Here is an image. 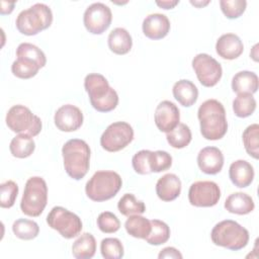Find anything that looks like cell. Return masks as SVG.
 <instances>
[{
  "label": "cell",
  "mask_w": 259,
  "mask_h": 259,
  "mask_svg": "<svg viewBox=\"0 0 259 259\" xmlns=\"http://www.w3.org/2000/svg\"><path fill=\"white\" fill-rule=\"evenodd\" d=\"M107 44L112 53L116 55H125L132 49L133 39L126 29L116 27L110 31L107 38Z\"/></svg>",
  "instance_id": "obj_23"
},
{
  "label": "cell",
  "mask_w": 259,
  "mask_h": 259,
  "mask_svg": "<svg viewBox=\"0 0 259 259\" xmlns=\"http://www.w3.org/2000/svg\"><path fill=\"white\" fill-rule=\"evenodd\" d=\"M48 202V186L44 178L30 177L24 186L20 201L21 211L28 217H38L42 213Z\"/></svg>",
  "instance_id": "obj_7"
},
{
  "label": "cell",
  "mask_w": 259,
  "mask_h": 259,
  "mask_svg": "<svg viewBox=\"0 0 259 259\" xmlns=\"http://www.w3.org/2000/svg\"><path fill=\"white\" fill-rule=\"evenodd\" d=\"M144 34L150 39H161L165 37L170 30V21L168 17L161 13L148 15L142 24Z\"/></svg>",
  "instance_id": "obj_17"
},
{
  "label": "cell",
  "mask_w": 259,
  "mask_h": 259,
  "mask_svg": "<svg viewBox=\"0 0 259 259\" xmlns=\"http://www.w3.org/2000/svg\"><path fill=\"white\" fill-rule=\"evenodd\" d=\"M220 6L229 19H235L245 12L247 2L245 0H221Z\"/></svg>",
  "instance_id": "obj_40"
},
{
  "label": "cell",
  "mask_w": 259,
  "mask_h": 259,
  "mask_svg": "<svg viewBox=\"0 0 259 259\" xmlns=\"http://www.w3.org/2000/svg\"><path fill=\"white\" fill-rule=\"evenodd\" d=\"M98 229L105 234H112L119 230L120 222L117 217L110 211H103L97 218Z\"/></svg>",
  "instance_id": "obj_39"
},
{
  "label": "cell",
  "mask_w": 259,
  "mask_h": 259,
  "mask_svg": "<svg viewBox=\"0 0 259 259\" xmlns=\"http://www.w3.org/2000/svg\"><path fill=\"white\" fill-rule=\"evenodd\" d=\"M151 232L149 236L145 239L150 245H162L166 243L170 238V228L168 225L160 220L151 221Z\"/></svg>",
  "instance_id": "obj_34"
},
{
  "label": "cell",
  "mask_w": 259,
  "mask_h": 259,
  "mask_svg": "<svg viewBox=\"0 0 259 259\" xmlns=\"http://www.w3.org/2000/svg\"><path fill=\"white\" fill-rule=\"evenodd\" d=\"M0 191V206L2 208H10L11 206H13L18 194L17 184L12 180H7L1 183Z\"/></svg>",
  "instance_id": "obj_38"
},
{
  "label": "cell",
  "mask_w": 259,
  "mask_h": 259,
  "mask_svg": "<svg viewBox=\"0 0 259 259\" xmlns=\"http://www.w3.org/2000/svg\"><path fill=\"white\" fill-rule=\"evenodd\" d=\"M166 139L172 148L183 149L191 142L192 135L188 125L185 123H179L174 130L167 133Z\"/></svg>",
  "instance_id": "obj_29"
},
{
  "label": "cell",
  "mask_w": 259,
  "mask_h": 259,
  "mask_svg": "<svg viewBox=\"0 0 259 259\" xmlns=\"http://www.w3.org/2000/svg\"><path fill=\"white\" fill-rule=\"evenodd\" d=\"M232 89L237 94H253L258 89V76L254 72L240 71L232 79Z\"/></svg>",
  "instance_id": "obj_24"
},
{
  "label": "cell",
  "mask_w": 259,
  "mask_h": 259,
  "mask_svg": "<svg viewBox=\"0 0 259 259\" xmlns=\"http://www.w3.org/2000/svg\"><path fill=\"white\" fill-rule=\"evenodd\" d=\"M180 120V111L178 107L169 100L161 101L155 110V123L163 133H170L174 130Z\"/></svg>",
  "instance_id": "obj_15"
},
{
  "label": "cell",
  "mask_w": 259,
  "mask_h": 259,
  "mask_svg": "<svg viewBox=\"0 0 259 259\" xmlns=\"http://www.w3.org/2000/svg\"><path fill=\"white\" fill-rule=\"evenodd\" d=\"M124 228L127 234L134 238L146 239L152 229L151 221L140 214L130 215L124 223Z\"/></svg>",
  "instance_id": "obj_27"
},
{
  "label": "cell",
  "mask_w": 259,
  "mask_h": 259,
  "mask_svg": "<svg viewBox=\"0 0 259 259\" xmlns=\"http://www.w3.org/2000/svg\"><path fill=\"white\" fill-rule=\"evenodd\" d=\"M40 66L31 59L24 57H17V59L11 65L12 74L20 79H29L34 77Z\"/></svg>",
  "instance_id": "obj_28"
},
{
  "label": "cell",
  "mask_w": 259,
  "mask_h": 259,
  "mask_svg": "<svg viewBox=\"0 0 259 259\" xmlns=\"http://www.w3.org/2000/svg\"><path fill=\"white\" fill-rule=\"evenodd\" d=\"M217 54L225 60H235L244 51L241 38L235 33H225L221 35L215 44Z\"/></svg>",
  "instance_id": "obj_18"
},
{
  "label": "cell",
  "mask_w": 259,
  "mask_h": 259,
  "mask_svg": "<svg viewBox=\"0 0 259 259\" xmlns=\"http://www.w3.org/2000/svg\"><path fill=\"white\" fill-rule=\"evenodd\" d=\"M229 177L235 186L245 188L249 186L254 179L253 166L245 160H237L230 166Z\"/></svg>",
  "instance_id": "obj_20"
},
{
  "label": "cell",
  "mask_w": 259,
  "mask_h": 259,
  "mask_svg": "<svg viewBox=\"0 0 259 259\" xmlns=\"http://www.w3.org/2000/svg\"><path fill=\"white\" fill-rule=\"evenodd\" d=\"M255 207V203L250 195L243 192H235L230 194L225 201V208L236 214H248Z\"/></svg>",
  "instance_id": "obj_22"
},
{
  "label": "cell",
  "mask_w": 259,
  "mask_h": 259,
  "mask_svg": "<svg viewBox=\"0 0 259 259\" xmlns=\"http://www.w3.org/2000/svg\"><path fill=\"white\" fill-rule=\"evenodd\" d=\"M179 3V1L178 0H175V1H156V4L159 6V7H161V8H163V9H172V8H174L177 4Z\"/></svg>",
  "instance_id": "obj_44"
},
{
  "label": "cell",
  "mask_w": 259,
  "mask_h": 259,
  "mask_svg": "<svg viewBox=\"0 0 259 259\" xmlns=\"http://www.w3.org/2000/svg\"><path fill=\"white\" fill-rule=\"evenodd\" d=\"M243 144L246 152L254 159L259 158V125L253 123L246 127L243 133Z\"/></svg>",
  "instance_id": "obj_33"
},
{
  "label": "cell",
  "mask_w": 259,
  "mask_h": 259,
  "mask_svg": "<svg viewBox=\"0 0 259 259\" xmlns=\"http://www.w3.org/2000/svg\"><path fill=\"white\" fill-rule=\"evenodd\" d=\"M150 150H141L137 152L133 159H132V165L136 173L141 174V175H146L150 174L151 169H150Z\"/></svg>",
  "instance_id": "obj_41"
},
{
  "label": "cell",
  "mask_w": 259,
  "mask_h": 259,
  "mask_svg": "<svg viewBox=\"0 0 259 259\" xmlns=\"http://www.w3.org/2000/svg\"><path fill=\"white\" fill-rule=\"evenodd\" d=\"M214 245L238 251L245 248L249 242V232L235 221L225 220L218 223L210 233Z\"/></svg>",
  "instance_id": "obj_5"
},
{
  "label": "cell",
  "mask_w": 259,
  "mask_h": 259,
  "mask_svg": "<svg viewBox=\"0 0 259 259\" xmlns=\"http://www.w3.org/2000/svg\"><path fill=\"white\" fill-rule=\"evenodd\" d=\"M117 208L122 215L130 217L133 214H142L146 211L144 201L138 200L132 193L123 194L117 202Z\"/></svg>",
  "instance_id": "obj_30"
},
{
  "label": "cell",
  "mask_w": 259,
  "mask_h": 259,
  "mask_svg": "<svg viewBox=\"0 0 259 259\" xmlns=\"http://www.w3.org/2000/svg\"><path fill=\"white\" fill-rule=\"evenodd\" d=\"M122 186V180L114 171L101 170L95 172L85 186L86 195L93 201L101 202L116 195Z\"/></svg>",
  "instance_id": "obj_4"
},
{
  "label": "cell",
  "mask_w": 259,
  "mask_h": 259,
  "mask_svg": "<svg viewBox=\"0 0 259 259\" xmlns=\"http://www.w3.org/2000/svg\"><path fill=\"white\" fill-rule=\"evenodd\" d=\"M16 57H24L36 62L40 68L46 66L47 58L45 53L36 46L29 42H22L17 47Z\"/></svg>",
  "instance_id": "obj_36"
},
{
  "label": "cell",
  "mask_w": 259,
  "mask_h": 259,
  "mask_svg": "<svg viewBox=\"0 0 259 259\" xmlns=\"http://www.w3.org/2000/svg\"><path fill=\"white\" fill-rule=\"evenodd\" d=\"M90 154V148L83 140L71 139L64 144L62 148L64 168L71 178L80 180L87 174Z\"/></svg>",
  "instance_id": "obj_3"
},
{
  "label": "cell",
  "mask_w": 259,
  "mask_h": 259,
  "mask_svg": "<svg viewBox=\"0 0 259 259\" xmlns=\"http://www.w3.org/2000/svg\"><path fill=\"white\" fill-rule=\"evenodd\" d=\"M158 257L160 259L162 258H175V259H181L182 254L174 247H166L159 253Z\"/></svg>",
  "instance_id": "obj_42"
},
{
  "label": "cell",
  "mask_w": 259,
  "mask_h": 259,
  "mask_svg": "<svg viewBox=\"0 0 259 259\" xmlns=\"http://www.w3.org/2000/svg\"><path fill=\"white\" fill-rule=\"evenodd\" d=\"M13 234L21 240H32L39 233L38 225L31 220L18 219L12 225Z\"/></svg>",
  "instance_id": "obj_31"
},
{
  "label": "cell",
  "mask_w": 259,
  "mask_h": 259,
  "mask_svg": "<svg viewBox=\"0 0 259 259\" xmlns=\"http://www.w3.org/2000/svg\"><path fill=\"white\" fill-rule=\"evenodd\" d=\"M256 109V100L252 94H238L233 101V110L238 117H248Z\"/></svg>",
  "instance_id": "obj_32"
},
{
  "label": "cell",
  "mask_w": 259,
  "mask_h": 259,
  "mask_svg": "<svg viewBox=\"0 0 259 259\" xmlns=\"http://www.w3.org/2000/svg\"><path fill=\"white\" fill-rule=\"evenodd\" d=\"M221 198V189L213 181H196L188 190V200L197 207H210L215 205Z\"/></svg>",
  "instance_id": "obj_12"
},
{
  "label": "cell",
  "mask_w": 259,
  "mask_h": 259,
  "mask_svg": "<svg viewBox=\"0 0 259 259\" xmlns=\"http://www.w3.org/2000/svg\"><path fill=\"white\" fill-rule=\"evenodd\" d=\"M197 165L205 174H218L224 166V155L217 147H205L197 155Z\"/></svg>",
  "instance_id": "obj_16"
},
{
  "label": "cell",
  "mask_w": 259,
  "mask_h": 259,
  "mask_svg": "<svg viewBox=\"0 0 259 259\" xmlns=\"http://www.w3.org/2000/svg\"><path fill=\"white\" fill-rule=\"evenodd\" d=\"M84 88L88 93L92 107L99 112H109L118 104V95L106 78L98 73L88 74L84 79Z\"/></svg>",
  "instance_id": "obj_2"
},
{
  "label": "cell",
  "mask_w": 259,
  "mask_h": 259,
  "mask_svg": "<svg viewBox=\"0 0 259 259\" xmlns=\"http://www.w3.org/2000/svg\"><path fill=\"white\" fill-rule=\"evenodd\" d=\"M190 3L196 7H201L204 5H207L209 3V1H205V2H197V1H190Z\"/></svg>",
  "instance_id": "obj_45"
},
{
  "label": "cell",
  "mask_w": 259,
  "mask_h": 259,
  "mask_svg": "<svg viewBox=\"0 0 259 259\" xmlns=\"http://www.w3.org/2000/svg\"><path fill=\"white\" fill-rule=\"evenodd\" d=\"M100 252L105 259H119L123 257L124 250L117 238H105L100 243Z\"/></svg>",
  "instance_id": "obj_35"
},
{
  "label": "cell",
  "mask_w": 259,
  "mask_h": 259,
  "mask_svg": "<svg viewBox=\"0 0 259 259\" xmlns=\"http://www.w3.org/2000/svg\"><path fill=\"white\" fill-rule=\"evenodd\" d=\"M1 14L5 15V14H9L12 12L15 2H6V1H1Z\"/></svg>",
  "instance_id": "obj_43"
},
{
  "label": "cell",
  "mask_w": 259,
  "mask_h": 259,
  "mask_svg": "<svg viewBox=\"0 0 259 259\" xmlns=\"http://www.w3.org/2000/svg\"><path fill=\"white\" fill-rule=\"evenodd\" d=\"M149 164L152 173H159L168 170L172 166V157L166 151H151Z\"/></svg>",
  "instance_id": "obj_37"
},
{
  "label": "cell",
  "mask_w": 259,
  "mask_h": 259,
  "mask_svg": "<svg viewBox=\"0 0 259 259\" xmlns=\"http://www.w3.org/2000/svg\"><path fill=\"white\" fill-rule=\"evenodd\" d=\"M47 223L65 239L77 237L83 228L81 219L63 206L53 207L47 217Z\"/></svg>",
  "instance_id": "obj_9"
},
{
  "label": "cell",
  "mask_w": 259,
  "mask_h": 259,
  "mask_svg": "<svg viewBox=\"0 0 259 259\" xmlns=\"http://www.w3.org/2000/svg\"><path fill=\"white\" fill-rule=\"evenodd\" d=\"M111 20L112 13L110 8L101 2L89 5L83 15L84 25L92 34L103 33L110 26Z\"/></svg>",
  "instance_id": "obj_13"
},
{
  "label": "cell",
  "mask_w": 259,
  "mask_h": 259,
  "mask_svg": "<svg viewBox=\"0 0 259 259\" xmlns=\"http://www.w3.org/2000/svg\"><path fill=\"white\" fill-rule=\"evenodd\" d=\"M202 137L209 141L222 139L228 131V121L224 105L217 99H207L197 111Z\"/></svg>",
  "instance_id": "obj_1"
},
{
  "label": "cell",
  "mask_w": 259,
  "mask_h": 259,
  "mask_svg": "<svg viewBox=\"0 0 259 259\" xmlns=\"http://www.w3.org/2000/svg\"><path fill=\"white\" fill-rule=\"evenodd\" d=\"M174 98L185 107H190L193 105L198 98V89L189 80H179L177 81L172 88Z\"/></svg>",
  "instance_id": "obj_21"
},
{
  "label": "cell",
  "mask_w": 259,
  "mask_h": 259,
  "mask_svg": "<svg viewBox=\"0 0 259 259\" xmlns=\"http://www.w3.org/2000/svg\"><path fill=\"white\" fill-rule=\"evenodd\" d=\"M35 149V143L31 136L26 134H18L15 136L9 145L10 153L15 158H27Z\"/></svg>",
  "instance_id": "obj_26"
},
{
  "label": "cell",
  "mask_w": 259,
  "mask_h": 259,
  "mask_svg": "<svg viewBox=\"0 0 259 259\" xmlns=\"http://www.w3.org/2000/svg\"><path fill=\"white\" fill-rule=\"evenodd\" d=\"M53 13L44 3H36L28 9L22 10L16 17V28L25 35H35L51 26Z\"/></svg>",
  "instance_id": "obj_6"
},
{
  "label": "cell",
  "mask_w": 259,
  "mask_h": 259,
  "mask_svg": "<svg viewBox=\"0 0 259 259\" xmlns=\"http://www.w3.org/2000/svg\"><path fill=\"white\" fill-rule=\"evenodd\" d=\"M134 140V130L125 121L109 124L100 138L101 147L107 152H118Z\"/></svg>",
  "instance_id": "obj_10"
},
{
  "label": "cell",
  "mask_w": 259,
  "mask_h": 259,
  "mask_svg": "<svg viewBox=\"0 0 259 259\" xmlns=\"http://www.w3.org/2000/svg\"><path fill=\"white\" fill-rule=\"evenodd\" d=\"M96 241L92 234H82L72 246V254L77 259H90L95 255Z\"/></svg>",
  "instance_id": "obj_25"
},
{
  "label": "cell",
  "mask_w": 259,
  "mask_h": 259,
  "mask_svg": "<svg viewBox=\"0 0 259 259\" xmlns=\"http://www.w3.org/2000/svg\"><path fill=\"white\" fill-rule=\"evenodd\" d=\"M6 124L14 133L26 134L31 137L37 136L42 127L40 118L31 110L21 104L13 105L7 112Z\"/></svg>",
  "instance_id": "obj_8"
},
{
  "label": "cell",
  "mask_w": 259,
  "mask_h": 259,
  "mask_svg": "<svg viewBox=\"0 0 259 259\" xmlns=\"http://www.w3.org/2000/svg\"><path fill=\"white\" fill-rule=\"evenodd\" d=\"M192 68L200 84L212 87L219 83L223 75L221 64L207 54H198L192 60Z\"/></svg>",
  "instance_id": "obj_11"
},
{
  "label": "cell",
  "mask_w": 259,
  "mask_h": 259,
  "mask_svg": "<svg viewBox=\"0 0 259 259\" xmlns=\"http://www.w3.org/2000/svg\"><path fill=\"white\" fill-rule=\"evenodd\" d=\"M181 192V180L173 174L167 173L160 177L156 183L157 196L163 201H172L176 199Z\"/></svg>",
  "instance_id": "obj_19"
},
{
  "label": "cell",
  "mask_w": 259,
  "mask_h": 259,
  "mask_svg": "<svg viewBox=\"0 0 259 259\" xmlns=\"http://www.w3.org/2000/svg\"><path fill=\"white\" fill-rule=\"evenodd\" d=\"M54 121L58 130L62 132H74L81 127L83 123V113L75 105L65 104L57 109Z\"/></svg>",
  "instance_id": "obj_14"
}]
</instances>
